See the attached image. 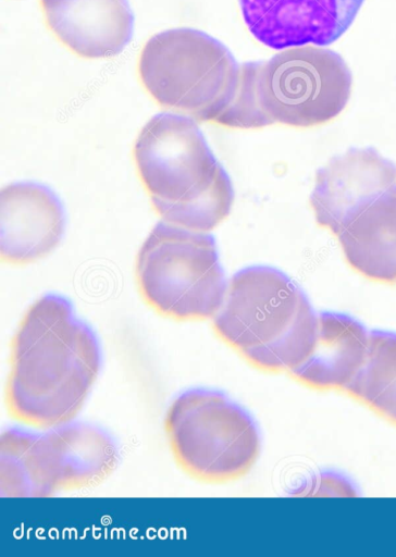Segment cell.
Wrapping results in <instances>:
<instances>
[{"mask_svg": "<svg viewBox=\"0 0 396 557\" xmlns=\"http://www.w3.org/2000/svg\"><path fill=\"white\" fill-rule=\"evenodd\" d=\"M98 341L63 297L48 294L22 318L11 343L5 406L16 421L50 429L81 411L100 370Z\"/></svg>", "mask_w": 396, "mask_h": 557, "instance_id": "1", "label": "cell"}, {"mask_svg": "<svg viewBox=\"0 0 396 557\" xmlns=\"http://www.w3.org/2000/svg\"><path fill=\"white\" fill-rule=\"evenodd\" d=\"M133 157L152 208L164 221L210 232L231 212V180L194 119L159 113L140 129Z\"/></svg>", "mask_w": 396, "mask_h": 557, "instance_id": "2", "label": "cell"}, {"mask_svg": "<svg viewBox=\"0 0 396 557\" xmlns=\"http://www.w3.org/2000/svg\"><path fill=\"white\" fill-rule=\"evenodd\" d=\"M351 86V72L335 51L314 45L285 48L238 66L233 101L216 124L242 129L321 125L342 113Z\"/></svg>", "mask_w": 396, "mask_h": 557, "instance_id": "3", "label": "cell"}, {"mask_svg": "<svg viewBox=\"0 0 396 557\" xmlns=\"http://www.w3.org/2000/svg\"><path fill=\"white\" fill-rule=\"evenodd\" d=\"M216 336L253 368L289 373L312 351L318 314L302 288L282 271L248 267L230 280L212 318Z\"/></svg>", "mask_w": 396, "mask_h": 557, "instance_id": "4", "label": "cell"}, {"mask_svg": "<svg viewBox=\"0 0 396 557\" xmlns=\"http://www.w3.org/2000/svg\"><path fill=\"white\" fill-rule=\"evenodd\" d=\"M238 66L218 39L201 30L174 28L146 41L137 72L160 107L216 124L233 101Z\"/></svg>", "mask_w": 396, "mask_h": 557, "instance_id": "5", "label": "cell"}, {"mask_svg": "<svg viewBox=\"0 0 396 557\" xmlns=\"http://www.w3.org/2000/svg\"><path fill=\"white\" fill-rule=\"evenodd\" d=\"M0 457L2 496L46 497L100 484L115 469L117 449L102 430L75 422L41 434L7 430Z\"/></svg>", "mask_w": 396, "mask_h": 557, "instance_id": "6", "label": "cell"}, {"mask_svg": "<svg viewBox=\"0 0 396 557\" xmlns=\"http://www.w3.org/2000/svg\"><path fill=\"white\" fill-rule=\"evenodd\" d=\"M136 281L145 302L176 321L213 318L227 288L213 236L164 221L138 251Z\"/></svg>", "mask_w": 396, "mask_h": 557, "instance_id": "7", "label": "cell"}, {"mask_svg": "<svg viewBox=\"0 0 396 557\" xmlns=\"http://www.w3.org/2000/svg\"><path fill=\"white\" fill-rule=\"evenodd\" d=\"M164 429L176 463L205 483L243 478L261 450L252 418L215 391L191 389L177 396L168 409Z\"/></svg>", "mask_w": 396, "mask_h": 557, "instance_id": "8", "label": "cell"}, {"mask_svg": "<svg viewBox=\"0 0 396 557\" xmlns=\"http://www.w3.org/2000/svg\"><path fill=\"white\" fill-rule=\"evenodd\" d=\"M395 185L393 161L372 147H352L317 171L309 203L318 225L337 236L363 207Z\"/></svg>", "mask_w": 396, "mask_h": 557, "instance_id": "9", "label": "cell"}, {"mask_svg": "<svg viewBox=\"0 0 396 557\" xmlns=\"http://www.w3.org/2000/svg\"><path fill=\"white\" fill-rule=\"evenodd\" d=\"M364 0H238L244 22L262 45L327 46L352 24Z\"/></svg>", "mask_w": 396, "mask_h": 557, "instance_id": "10", "label": "cell"}, {"mask_svg": "<svg viewBox=\"0 0 396 557\" xmlns=\"http://www.w3.org/2000/svg\"><path fill=\"white\" fill-rule=\"evenodd\" d=\"M1 258L24 265L48 256L62 239L64 213L55 195L36 183L1 190Z\"/></svg>", "mask_w": 396, "mask_h": 557, "instance_id": "11", "label": "cell"}, {"mask_svg": "<svg viewBox=\"0 0 396 557\" xmlns=\"http://www.w3.org/2000/svg\"><path fill=\"white\" fill-rule=\"evenodd\" d=\"M45 23L71 52L85 59L119 54L132 38L126 0H39Z\"/></svg>", "mask_w": 396, "mask_h": 557, "instance_id": "12", "label": "cell"}, {"mask_svg": "<svg viewBox=\"0 0 396 557\" xmlns=\"http://www.w3.org/2000/svg\"><path fill=\"white\" fill-rule=\"evenodd\" d=\"M368 344L369 332L355 318L320 312L312 351L288 374L312 389L344 392L362 367Z\"/></svg>", "mask_w": 396, "mask_h": 557, "instance_id": "13", "label": "cell"}, {"mask_svg": "<svg viewBox=\"0 0 396 557\" xmlns=\"http://www.w3.org/2000/svg\"><path fill=\"white\" fill-rule=\"evenodd\" d=\"M337 238L356 272L396 285V185L363 207Z\"/></svg>", "mask_w": 396, "mask_h": 557, "instance_id": "14", "label": "cell"}, {"mask_svg": "<svg viewBox=\"0 0 396 557\" xmlns=\"http://www.w3.org/2000/svg\"><path fill=\"white\" fill-rule=\"evenodd\" d=\"M344 392L396 426V333L369 332L366 360Z\"/></svg>", "mask_w": 396, "mask_h": 557, "instance_id": "15", "label": "cell"}]
</instances>
